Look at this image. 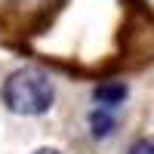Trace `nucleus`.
Wrapping results in <instances>:
<instances>
[{"label": "nucleus", "instance_id": "f257e3e1", "mask_svg": "<svg viewBox=\"0 0 154 154\" xmlns=\"http://www.w3.org/2000/svg\"><path fill=\"white\" fill-rule=\"evenodd\" d=\"M56 99L53 80L40 71V68H19L16 74L6 77L3 83V102L12 114L22 117H37V114L49 111Z\"/></svg>", "mask_w": 154, "mask_h": 154}, {"label": "nucleus", "instance_id": "f03ea898", "mask_svg": "<svg viewBox=\"0 0 154 154\" xmlns=\"http://www.w3.org/2000/svg\"><path fill=\"white\" fill-rule=\"evenodd\" d=\"M93 99L99 102V108H114V105H120V102L126 99V86L117 83V80H108V83H99L93 89Z\"/></svg>", "mask_w": 154, "mask_h": 154}, {"label": "nucleus", "instance_id": "7ed1b4c3", "mask_svg": "<svg viewBox=\"0 0 154 154\" xmlns=\"http://www.w3.org/2000/svg\"><path fill=\"white\" fill-rule=\"evenodd\" d=\"M111 130H114V117L108 114V108H96L93 114H89V133H93L96 139L111 136Z\"/></svg>", "mask_w": 154, "mask_h": 154}, {"label": "nucleus", "instance_id": "20e7f679", "mask_svg": "<svg viewBox=\"0 0 154 154\" xmlns=\"http://www.w3.org/2000/svg\"><path fill=\"white\" fill-rule=\"evenodd\" d=\"M130 154H154V139H139L130 148Z\"/></svg>", "mask_w": 154, "mask_h": 154}, {"label": "nucleus", "instance_id": "39448f33", "mask_svg": "<svg viewBox=\"0 0 154 154\" xmlns=\"http://www.w3.org/2000/svg\"><path fill=\"white\" fill-rule=\"evenodd\" d=\"M34 154H59L56 148H40V151H34Z\"/></svg>", "mask_w": 154, "mask_h": 154}]
</instances>
